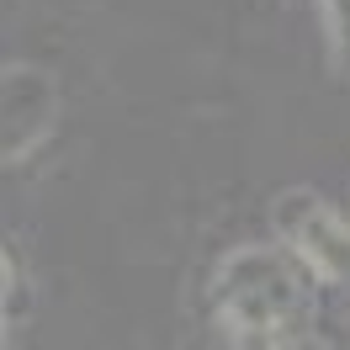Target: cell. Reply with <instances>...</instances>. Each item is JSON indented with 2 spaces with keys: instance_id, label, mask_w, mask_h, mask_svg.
<instances>
[{
  "instance_id": "3957f363",
  "label": "cell",
  "mask_w": 350,
  "mask_h": 350,
  "mask_svg": "<svg viewBox=\"0 0 350 350\" xmlns=\"http://www.w3.org/2000/svg\"><path fill=\"white\" fill-rule=\"evenodd\" d=\"M53 117H59V80L43 64L16 59L0 69V154H5V165H22L53 133Z\"/></svg>"
},
{
  "instance_id": "277c9868",
  "label": "cell",
  "mask_w": 350,
  "mask_h": 350,
  "mask_svg": "<svg viewBox=\"0 0 350 350\" xmlns=\"http://www.w3.org/2000/svg\"><path fill=\"white\" fill-rule=\"evenodd\" d=\"M5 334H16L22 329V313H27V286H22V260H16V250H5Z\"/></svg>"
},
{
  "instance_id": "5b68a950",
  "label": "cell",
  "mask_w": 350,
  "mask_h": 350,
  "mask_svg": "<svg viewBox=\"0 0 350 350\" xmlns=\"http://www.w3.org/2000/svg\"><path fill=\"white\" fill-rule=\"evenodd\" d=\"M324 16H329V38H334V53H340V64L350 69V0H324Z\"/></svg>"
},
{
  "instance_id": "6da1fadb",
  "label": "cell",
  "mask_w": 350,
  "mask_h": 350,
  "mask_svg": "<svg viewBox=\"0 0 350 350\" xmlns=\"http://www.w3.org/2000/svg\"><path fill=\"white\" fill-rule=\"evenodd\" d=\"M313 303V271L286 244H244L213 271V319L234 345L265 350Z\"/></svg>"
},
{
  "instance_id": "7a4b0ae2",
  "label": "cell",
  "mask_w": 350,
  "mask_h": 350,
  "mask_svg": "<svg viewBox=\"0 0 350 350\" xmlns=\"http://www.w3.org/2000/svg\"><path fill=\"white\" fill-rule=\"evenodd\" d=\"M276 234L297 260L324 276V282H350V223L329 207L319 191H282L276 197Z\"/></svg>"
},
{
  "instance_id": "8992f818",
  "label": "cell",
  "mask_w": 350,
  "mask_h": 350,
  "mask_svg": "<svg viewBox=\"0 0 350 350\" xmlns=\"http://www.w3.org/2000/svg\"><path fill=\"white\" fill-rule=\"evenodd\" d=\"M265 350H324V340H319V334H303V329H292V334H282V340H271Z\"/></svg>"
}]
</instances>
